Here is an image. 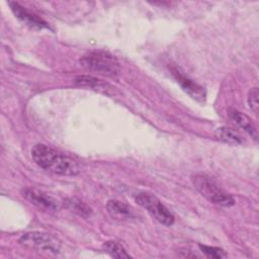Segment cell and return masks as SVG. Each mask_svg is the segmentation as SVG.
<instances>
[{
    "label": "cell",
    "mask_w": 259,
    "mask_h": 259,
    "mask_svg": "<svg viewBox=\"0 0 259 259\" xmlns=\"http://www.w3.org/2000/svg\"><path fill=\"white\" fill-rule=\"evenodd\" d=\"M80 64L87 70L108 77H114L118 75L120 71L119 63L116 58L103 51L90 52L80 59Z\"/></svg>",
    "instance_id": "3"
},
{
    "label": "cell",
    "mask_w": 259,
    "mask_h": 259,
    "mask_svg": "<svg viewBox=\"0 0 259 259\" xmlns=\"http://www.w3.org/2000/svg\"><path fill=\"white\" fill-rule=\"evenodd\" d=\"M106 208L108 213L113 219H116V220H128L135 217L134 209L130 205L119 200H115V199L108 200L106 203Z\"/></svg>",
    "instance_id": "10"
},
{
    "label": "cell",
    "mask_w": 259,
    "mask_h": 259,
    "mask_svg": "<svg viewBox=\"0 0 259 259\" xmlns=\"http://www.w3.org/2000/svg\"><path fill=\"white\" fill-rule=\"evenodd\" d=\"M192 183L196 190L208 201L227 207L235 204L234 197L219 186V184L209 176L195 174L192 176Z\"/></svg>",
    "instance_id": "2"
},
{
    "label": "cell",
    "mask_w": 259,
    "mask_h": 259,
    "mask_svg": "<svg viewBox=\"0 0 259 259\" xmlns=\"http://www.w3.org/2000/svg\"><path fill=\"white\" fill-rule=\"evenodd\" d=\"M247 102H248L249 108L255 114H257V112H258V88L257 87H254L249 91L248 97H247Z\"/></svg>",
    "instance_id": "16"
},
{
    "label": "cell",
    "mask_w": 259,
    "mask_h": 259,
    "mask_svg": "<svg viewBox=\"0 0 259 259\" xmlns=\"http://www.w3.org/2000/svg\"><path fill=\"white\" fill-rule=\"evenodd\" d=\"M103 249L106 253H108L113 258H130V254H127L124 247L116 242V241H107L103 244Z\"/></svg>",
    "instance_id": "13"
},
{
    "label": "cell",
    "mask_w": 259,
    "mask_h": 259,
    "mask_svg": "<svg viewBox=\"0 0 259 259\" xmlns=\"http://www.w3.org/2000/svg\"><path fill=\"white\" fill-rule=\"evenodd\" d=\"M19 243L29 249H35L38 251L49 253H59L60 242L47 233L41 232H30L22 235L19 238Z\"/></svg>",
    "instance_id": "5"
},
{
    "label": "cell",
    "mask_w": 259,
    "mask_h": 259,
    "mask_svg": "<svg viewBox=\"0 0 259 259\" xmlns=\"http://www.w3.org/2000/svg\"><path fill=\"white\" fill-rule=\"evenodd\" d=\"M214 136L218 140L230 145H239L242 143L241 136L235 130L228 126H221L217 128Z\"/></svg>",
    "instance_id": "11"
},
{
    "label": "cell",
    "mask_w": 259,
    "mask_h": 259,
    "mask_svg": "<svg viewBox=\"0 0 259 259\" xmlns=\"http://www.w3.org/2000/svg\"><path fill=\"white\" fill-rule=\"evenodd\" d=\"M31 158L38 167L55 174L74 176L80 172L78 163L72 157L45 144L33 146L31 149Z\"/></svg>",
    "instance_id": "1"
},
{
    "label": "cell",
    "mask_w": 259,
    "mask_h": 259,
    "mask_svg": "<svg viewBox=\"0 0 259 259\" xmlns=\"http://www.w3.org/2000/svg\"><path fill=\"white\" fill-rule=\"evenodd\" d=\"M23 197L28 200L31 204L35 205L36 207L48 210V211H55L59 208L57 201L49 196L48 194L44 193L42 191L35 189V188H25L22 191Z\"/></svg>",
    "instance_id": "7"
},
{
    "label": "cell",
    "mask_w": 259,
    "mask_h": 259,
    "mask_svg": "<svg viewBox=\"0 0 259 259\" xmlns=\"http://www.w3.org/2000/svg\"><path fill=\"white\" fill-rule=\"evenodd\" d=\"M136 201L139 205L148 210L160 224L164 226L173 225L174 215L155 195L148 192H141L136 196Z\"/></svg>",
    "instance_id": "4"
},
{
    "label": "cell",
    "mask_w": 259,
    "mask_h": 259,
    "mask_svg": "<svg viewBox=\"0 0 259 259\" xmlns=\"http://www.w3.org/2000/svg\"><path fill=\"white\" fill-rule=\"evenodd\" d=\"M75 83L80 86L97 88L98 90H104V91H105L106 87L109 86L107 83L103 82L102 80H99V79L91 77V76H78L75 79Z\"/></svg>",
    "instance_id": "14"
},
{
    "label": "cell",
    "mask_w": 259,
    "mask_h": 259,
    "mask_svg": "<svg viewBox=\"0 0 259 259\" xmlns=\"http://www.w3.org/2000/svg\"><path fill=\"white\" fill-rule=\"evenodd\" d=\"M64 204L66 208H68L71 212H74L80 217L87 218L91 214V208L84 203L82 200L76 197H69L64 200Z\"/></svg>",
    "instance_id": "12"
},
{
    "label": "cell",
    "mask_w": 259,
    "mask_h": 259,
    "mask_svg": "<svg viewBox=\"0 0 259 259\" xmlns=\"http://www.w3.org/2000/svg\"><path fill=\"white\" fill-rule=\"evenodd\" d=\"M228 115L237 125H239L245 132H247L251 136V138H253L254 140H257L258 134H257L256 126L254 125L252 120L246 114L240 112L237 109L229 108L228 109Z\"/></svg>",
    "instance_id": "9"
},
{
    "label": "cell",
    "mask_w": 259,
    "mask_h": 259,
    "mask_svg": "<svg viewBox=\"0 0 259 259\" xmlns=\"http://www.w3.org/2000/svg\"><path fill=\"white\" fill-rule=\"evenodd\" d=\"M198 247H199L201 252L206 257H210V258H224V257H227V254L221 248L206 246V245H201V244H199Z\"/></svg>",
    "instance_id": "15"
},
{
    "label": "cell",
    "mask_w": 259,
    "mask_h": 259,
    "mask_svg": "<svg viewBox=\"0 0 259 259\" xmlns=\"http://www.w3.org/2000/svg\"><path fill=\"white\" fill-rule=\"evenodd\" d=\"M8 4H9L12 12L14 13V15L19 20L24 22L26 25H28L30 27L38 28V29L49 27V24L44 19H41L37 15L29 12L23 6H21L19 3H17V2H8Z\"/></svg>",
    "instance_id": "8"
},
{
    "label": "cell",
    "mask_w": 259,
    "mask_h": 259,
    "mask_svg": "<svg viewBox=\"0 0 259 259\" xmlns=\"http://www.w3.org/2000/svg\"><path fill=\"white\" fill-rule=\"evenodd\" d=\"M170 72L172 76L175 78L177 83L181 86V88L190 95L193 99H195L198 102H204L205 100V90L203 87L195 83L193 80L188 78L178 67L171 66L169 67Z\"/></svg>",
    "instance_id": "6"
}]
</instances>
